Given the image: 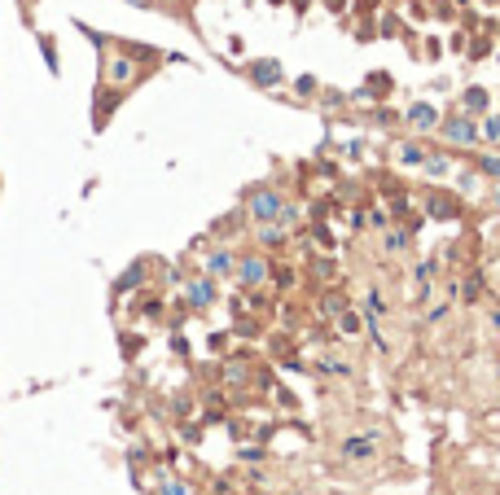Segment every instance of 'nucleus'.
<instances>
[{
  "label": "nucleus",
  "instance_id": "obj_1",
  "mask_svg": "<svg viewBox=\"0 0 500 495\" xmlns=\"http://www.w3.org/2000/svg\"><path fill=\"white\" fill-rule=\"evenodd\" d=\"M281 206H286V197H281L277 189H255V193H250V215L263 220V224L281 220Z\"/></svg>",
  "mask_w": 500,
  "mask_h": 495
},
{
  "label": "nucleus",
  "instance_id": "obj_2",
  "mask_svg": "<svg viewBox=\"0 0 500 495\" xmlns=\"http://www.w3.org/2000/svg\"><path fill=\"white\" fill-rule=\"evenodd\" d=\"M443 136L452 141V145H474V141H478V131H474L470 119H447V123H443Z\"/></svg>",
  "mask_w": 500,
  "mask_h": 495
},
{
  "label": "nucleus",
  "instance_id": "obj_3",
  "mask_svg": "<svg viewBox=\"0 0 500 495\" xmlns=\"http://www.w3.org/2000/svg\"><path fill=\"white\" fill-rule=\"evenodd\" d=\"M237 276L246 285H259V280L268 276V268H263V259H246V263H237Z\"/></svg>",
  "mask_w": 500,
  "mask_h": 495
},
{
  "label": "nucleus",
  "instance_id": "obj_4",
  "mask_svg": "<svg viewBox=\"0 0 500 495\" xmlns=\"http://www.w3.org/2000/svg\"><path fill=\"white\" fill-rule=\"evenodd\" d=\"M250 79H255V84H277L281 66L277 62H255V66H250Z\"/></svg>",
  "mask_w": 500,
  "mask_h": 495
},
{
  "label": "nucleus",
  "instance_id": "obj_5",
  "mask_svg": "<svg viewBox=\"0 0 500 495\" xmlns=\"http://www.w3.org/2000/svg\"><path fill=\"white\" fill-rule=\"evenodd\" d=\"M408 123H412V127H435L439 114H435V106H412V110H408Z\"/></svg>",
  "mask_w": 500,
  "mask_h": 495
},
{
  "label": "nucleus",
  "instance_id": "obj_6",
  "mask_svg": "<svg viewBox=\"0 0 500 495\" xmlns=\"http://www.w3.org/2000/svg\"><path fill=\"white\" fill-rule=\"evenodd\" d=\"M189 299H193V307H207V303L215 299V289H211V280H193V285H189Z\"/></svg>",
  "mask_w": 500,
  "mask_h": 495
},
{
  "label": "nucleus",
  "instance_id": "obj_7",
  "mask_svg": "<svg viewBox=\"0 0 500 495\" xmlns=\"http://www.w3.org/2000/svg\"><path fill=\"white\" fill-rule=\"evenodd\" d=\"M465 110H470V114H482V110H487V92H482V88H470V92H465Z\"/></svg>",
  "mask_w": 500,
  "mask_h": 495
},
{
  "label": "nucleus",
  "instance_id": "obj_8",
  "mask_svg": "<svg viewBox=\"0 0 500 495\" xmlns=\"http://www.w3.org/2000/svg\"><path fill=\"white\" fill-rule=\"evenodd\" d=\"M373 452V438H352L347 443V456H369Z\"/></svg>",
  "mask_w": 500,
  "mask_h": 495
},
{
  "label": "nucleus",
  "instance_id": "obj_9",
  "mask_svg": "<svg viewBox=\"0 0 500 495\" xmlns=\"http://www.w3.org/2000/svg\"><path fill=\"white\" fill-rule=\"evenodd\" d=\"M207 268H211L215 276H220V272H228V268H232V254H224V250H220V254H211V263H207Z\"/></svg>",
  "mask_w": 500,
  "mask_h": 495
},
{
  "label": "nucleus",
  "instance_id": "obj_10",
  "mask_svg": "<svg viewBox=\"0 0 500 495\" xmlns=\"http://www.w3.org/2000/svg\"><path fill=\"white\" fill-rule=\"evenodd\" d=\"M482 136H487L492 145H500V114H492V119L482 123Z\"/></svg>",
  "mask_w": 500,
  "mask_h": 495
},
{
  "label": "nucleus",
  "instance_id": "obj_11",
  "mask_svg": "<svg viewBox=\"0 0 500 495\" xmlns=\"http://www.w3.org/2000/svg\"><path fill=\"white\" fill-rule=\"evenodd\" d=\"M399 158H404V162H426V150H422V145H404Z\"/></svg>",
  "mask_w": 500,
  "mask_h": 495
},
{
  "label": "nucleus",
  "instance_id": "obj_12",
  "mask_svg": "<svg viewBox=\"0 0 500 495\" xmlns=\"http://www.w3.org/2000/svg\"><path fill=\"white\" fill-rule=\"evenodd\" d=\"M478 171H482V175H496V180H500V158H496V154H487V158L478 162Z\"/></svg>",
  "mask_w": 500,
  "mask_h": 495
},
{
  "label": "nucleus",
  "instance_id": "obj_13",
  "mask_svg": "<svg viewBox=\"0 0 500 495\" xmlns=\"http://www.w3.org/2000/svg\"><path fill=\"white\" fill-rule=\"evenodd\" d=\"M426 171L430 175H447V162L443 158H426Z\"/></svg>",
  "mask_w": 500,
  "mask_h": 495
},
{
  "label": "nucleus",
  "instance_id": "obj_14",
  "mask_svg": "<svg viewBox=\"0 0 500 495\" xmlns=\"http://www.w3.org/2000/svg\"><path fill=\"white\" fill-rule=\"evenodd\" d=\"M404 245H408L404 233H387V250H404Z\"/></svg>",
  "mask_w": 500,
  "mask_h": 495
},
{
  "label": "nucleus",
  "instance_id": "obj_15",
  "mask_svg": "<svg viewBox=\"0 0 500 495\" xmlns=\"http://www.w3.org/2000/svg\"><path fill=\"white\" fill-rule=\"evenodd\" d=\"M162 495H189V491L180 487V482H167V487H162Z\"/></svg>",
  "mask_w": 500,
  "mask_h": 495
},
{
  "label": "nucleus",
  "instance_id": "obj_16",
  "mask_svg": "<svg viewBox=\"0 0 500 495\" xmlns=\"http://www.w3.org/2000/svg\"><path fill=\"white\" fill-rule=\"evenodd\" d=\"M127 5H149V0H127Z\"/></svg>",
  "mask_w": 500,
  "mask_h": 495
},
{
  "label": "nucleus",
  "instance_id": "obj_17",
  "mask_svg": "<svg viewBox=\"0 0 500 495\" xmlns=\"http://www.w3.org/2000/svg\"><path fill=\"white\" fill-rule=\"evenodd\" d=\"M338 5H342V0H329V9H338Z\"/></svg>",
  "mask_w": 500,
  "mask_h": 495
}]
</instances>
